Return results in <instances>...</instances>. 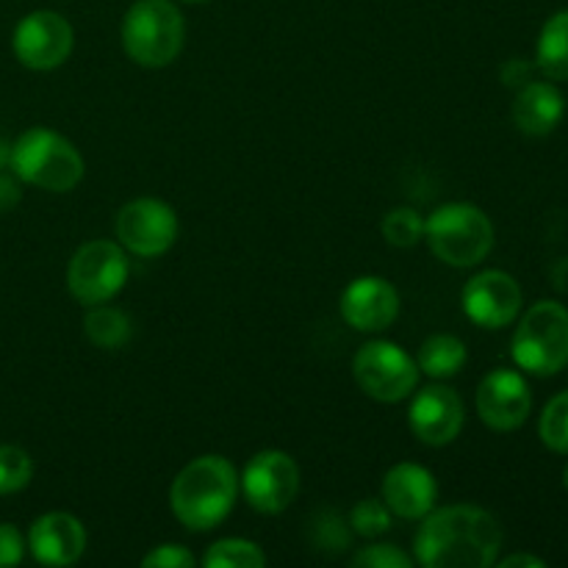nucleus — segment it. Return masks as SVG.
I'll use <instances>...</instances> for the list:
<instances>
[{"instance_id": "412c9836", "label": "nucleus", "mask_w": 568, "mask_h": 568, "mask_svg": "<svg viewBox=\"0 0 568 568\" xmlns=\"http://www.w3.org/2000/svg\"><path fill=\"white\" fill-rule=\"evenodd\" d=\"M83 333H87L89 342L100 349H120L122 344L131 338V316L122 314L120 308H111V305L100 303L92 305V311L83 320Z\"/></svg>"}, {"instance_id": "f03ea898", "label": "nucleus", "mask_w": 568, "mask_h": 568, "mask_svg": "<svg viewBox=\"0 0 568 568\" xmlns=\"http://www.w3.org/2000/svg\"><path fill=\"white\" fill-rule=\"evenodd\" d=\"M236 494V466L222 455H200L172 480L170 508L186 530L205 532L227 519Z\"/></svg>"}, {"instance_id": "5701e85b", "label": "nucleus", "mask_w": 568, "mask_h": 568, "mask_svg": "<svg viewBox=\"0 0 568 568\" xmlns=\"http://www.w3.org/2000/svg\"><path fill=\"white\" fill-rule=\"evenodd\" d=\"M383 236L392 247L408 250L425 239V220L414 209H394L383 220Z\"/></svg>"}, {"instance_id": "7c9ffc66", "label": "nucleus", "mask_w": 568, "mask_h": 568, "mask_svg": "<svg viewBox=\"0 0 568 568\" xmlns=\"http://www.w3.org/2000/svg\"><path fill=\"white\" fill-rule=\"evenodd\" d=\"M20 197H22L20 183H17L11 175H6V172H0V214L14 209V205L20 203Z\"/></svg>"}, {"instance_id": "9d476101", "label": "nucleus", "mask_w": 568, "mask_h": 568, "mask_svg": "<svg viewBox=\"0 0 568 568\" xmlns=\"http://www.w3.org/2000/svg\"><path fill=\"white\" fill-rule=\"evenodd\" d=\"M116 239L139 258L164 255L178 239L175 209L155 197L131 200L116 214Z\"/></svg>"}, {"instance_id": "aec40b11", "label": "nucleus", "mask_w": 568, "mask_h": 568, "mask_svg": "<svg viewBox=\"0 0 568 568\" xmlns=\"http://www.w3.org/2000/svg\"><path fill=\"white\" fill-rule=\"evenodd\" d=\"M419 369L430 375L433 381H444V377L458 375L466 366V344L460 338L449 336V333H436L427 338L419 347V358H416Z\"/></svg>"}, {"instance_id": "6e6552de", "label": "nucleus", "mask_w": 568, "mask_h": 568, "mask_svg": "<svg viewBox=\"0 0 568 568\" xmlns=\"http://www.w3.org/2000/svg\"><path fill=\"white\" fill-rule=\"evenodd\" d=\"M355 383L377 403H399L410 397L419 381V364L394 342H369L355 353Z\"/></svg>"}, {"instance_id": "72a5a7b5", "label": "nucleus", "mask_w": 568, "mask_h": 568, "mask_svg": "<svg viewBox=\"0 0 568 568\" xmlns=\"http://www.w3.org/2000/svg\"><path fill=\"white\" fill-rule=\"evenodd\" d=\"M9 164H11V144L0 139V170H6Z\"/></svg>"}, {"instance_id": "dca6fc26", "label": "nucleus", "mask_w": 568, "mask_h": 568, "mask_svg": "<svg viewBox=\"0 0 568 568\" xmlns=\"http://www.w3.org/2000/svg\"><path fill=\"white\" fill-rule=\"evenodd\" d=\"M28 549L44 566H72L87 549V530L72 514L53 510L31 525Z\"/></svg>"}, {"instance_id": "423d86ee", "label": "nucleus", "mask_w": 568, "mask_h": 568, "mask_svg": "<svg viewBox=\"0 0 568 568\" xmlns=\"http://www.w3.org/2000/svg\"><path fill=\"white\" fill-rule=\"evenodd\" d=\"M514 361L525 372L552 377L568 364V311L555 300H541L521 316L514 336Z\"/></svg>"}, {"instance_id": "f3484780", "label": "nucleus", "mask_w": 568, "mask_h": 568, "mask_svg": "<svg viewBox=\"0 0 568 568\" xmlns=\"http://www.w3.org/2000/svg\"><path fill=\"white\" fill-rule=\"evenodd\" d=\"M436 477L419 464H397L383 477V503L399 519H425L436 508Z\"/></svg>"}, {"instance_id": "f257e3e1", "label": "nucleus", "mask_w": 568, "mask_h": 568, "mask_svg": "<svg viewBox=\"0 0 568 568\" xmlns=\"http://www.w3.org/2000/svg\"><path fill=\"white\" fill-rule=\"evenodd\" d=\"M414 549L425 568H488L503 549V527L475 505L433 508L422 519Z\"/></svg>"}, {"instance_id": "4468645a", "label": "nucleus", "mask_w": 568, "mask_h": 568, "mask_svg": "<svg viewBox=\"0 0 568 568\" xmlns=\"http://www.w3.org/2000/svg\"><path fill=\"white\" fill-rule=\"evenodd\" d=\"M408 425L419 442L430 444V447H444L464 430V399L458 397L455 388L433 383L410 399Z\"/></svg>"}, {"instance_id": "4be33fe9", "label": "nucleus", "mask_w": 568, "mask_h": 568, "mask_svg": "<svg viewBox=\"0 0 568 568\" xmlns=\"http://www.w3.org/2000/svg\"><path fill=\"white\" fill-rule=\"evenodd\" d=\"M205 568H264L266 555L258 544L244 538H222L211 544L203 558Z\"/></svg>"}, {"instance_id": "9b49d317", "label": "nucleus", "mask_w": 568, "mask_h": 568, "mask_svg": "<svg viewBox=\"0 0 568 568\" xmlns=\"http://www.w3.org/2000/svg\"><path fill=\"white\" fill-rule=\"evenodd\" d=\"M242 491L250 508L258 514H283L300 491V469L292 455L281 449H264L244 466Z\"/></svg>"}, {"instance_id": "2f4dec72", "label": "nucleus", "mask_w": 568, "mask_h": 568, "mask_svg": "<svg viewBox=\"0 0 568 568\" xmlns=\"http://www.w3.org/2000/svg\"><path fill=\"white\" fill-rule=\"evenodd\" d=\"M503 81L508 83V87H525V83H530V64H525L521 59L508 61V64L503 67Z\"/></svg>"}, {"instance_id": "20e7f679", "label": "nucleus", "mask_w": 568, "mask_h": 568, "mask_svg": "<svg viewBox=\"0 0 568 568\" xmlns=\"http://www.w3.org/2000/svg\"><path fill=\"white\" fill-rule=\"evenodd\" d=\"M11 170L20 181L44 192H72L83 178V155L50 128H31L11 144Z\"/></svg>"}, {"instance_id": "0eeeda50", "label": "nucleus", "mask_w": 568, "mask_h": 568, "mask_svg": "<svg viewBox=\"0 0 568 568\" xmlns=\"http://www.w3.org/2000/svg\"><path fill=\"white\" fill-rule=\"evenodd\" d=\"M128 281L125 247L94 239L72 253L67 266V286L81 305H100L114 300Z\"/></svg>"}, {"instance_id": "c9c22d12", "label": "nucleus", "mask_w": 568, "mask_h": 568, "mask_svg": "<svg viewBox=\"0 0 568 568\" xmlns=\"http://www.w3.org/2000/svg\"><path fill=\"white\" fill-rule=\"evenodd\" d=\"M564 480H566V488H568V466H566V475H564Z\"/></svg>"}, {"instance_id": "c85d7f7f", "label": "nucleus", "mask_w": 568, "mask_h": 568, "mask_svg": "<svg viewBox=\"0 0 568 568\" xmlns=\"http://www.w3.org/2000/svg\"><path fill=\"white\" fill-rule=\"evenodd\" d=\"M144 568H192L194 555L181 544H161L142 558Z\"/></svg>"}, {"instance_id": "1a4fd4ad", "label": "nucleus", "mask_w": 568, "mask_h": 568, "mask_svg": "<svg viewBox=\"0 0 568 568\" xmlns=\"http://www.w3.org/2000/svg\"><path fill=\"white\" fill-rule=\"evenodd\" d=\"M72 44H75L72 26L67 22V17L50 9L31 11L28 17H22L14 28V37H11L17 61L26 64L28 70L39 72L64 64L72 53Z\"/></svg>"}, {"instance_id": "c756f323", "label": "nucleus", "mask_w": 568, "mask_h": 568, "mask_svg": "<svg viewBox=\"0 0 568 568\" xmlns=\"http://www.w3.org/2000/svg\"><path fill=\"white\" fill-rule=\"evenodd\" d=\"M26 558V541L14 525H0V568L22 564Z\"/></svg>"}, {"instance_id": "bb28decb", "label": "nucleus", "mask_w": 568, "mask_h": 568, "mask_svg": "<svg viewBox=\"0 0 568 568\" xmlns=\"http://www.w3.org/2000/svg\"><path fill=\"white\" fill-rule=\"evenodd\" d=\"M311 536H314V547H320L322 552L331 555L344 552V549L349 547V538H353L336 510H322L314 519V532H311Z\"/></svg>"}, {"instance_id": "b1692460", "label": "nucleus", "mask_w": 568, "mask_h": 568, "mask_svg": "<svg viewBox=\"0 0 568 568\" xmlns=\"http://www.w3.org/2000/svg\"><path fill=\"white\" fill-rule=\"evenodd\" d=\"M33 460L26 449L3 444L0 447V494H17L31 483Z\"/></svg>"}, {"instance_id": "473e14b6", "label": "nucleus", "mask_w": 568, "mask_h": 568, "mask_svg": "<svg viewBox=\"0 0 568 568\" xmlns=\"http://www.w3.org/2000/svg\"><path fill=\"white\" fill-rule=\"evenodd\" d=\"M503 568H519V566H527V568H544L547 564H544L541 558H536V555H510V558H505L503 564H499Z\"/></svg>"}, {"instance_id": "cd10ccee", "label": "nucleus", "mask_w": 568, "mask_h": 568, "mask_svg": "<svg viewBox=\"0 0 568 568\" xmlns=\"http://www.w3.org/2000/svg\"><path fill=\"white\" fill-rule=\"evenodd\" d=\"M349 564L355 568H410L414 558L405 555L399 547H394V544H372V547L355 552Z\"/></svg>"}, {"instance_id": "a878e982", "label": "nucleus", "mask_w": 568, "mask_h": 568, "mask_svg": "<svg viewBox=\"0 0 568 568\" xmlns=\"http://www.w3.org/2000/svg\"><path fill=\"white\" fill-rule=\"evenodd\" d=\"M349 527L364 538H377L392 530V510L381 499H361L349 514Z\"/></svg>"}, {"instance_id": "a211bd4d", "label": "nucleus", "mask_w": 568, "mask_h": 568, "mask_svg": "<svg viewBox=\"0 0 568 568\" xmlns=\"http://www.w3.org/2000/svg\"><path fill=\"white\" fill-rule=\"evenodd\" d=\"M566 114V100L558 87L547 81H530L519 89L514 100V125L527 136H547L560 125Z\"/></svg>"}, {"instance_id": "ddd939ff", "label": "nucleus", "mask_w": 568, "mask_h": 568, "mask_svg": "<svg viewBox=\"0 0 568 568\" xmlns=\"http://www.w3.org/2000/svg\"><path fill=\"white\" fill-rule=\"evenodd\" d=\"M530 408V386L519 372L494 369L477 386V414L491 430H516L527 422Z\"/></svg>"}, {"instance_id": "f8f14e48", "label": "nucleus", "mask_w": 568, "mask_h": 568, "mask_svg": "<svg viewBox=\"0 0 568 568\" xmlns=\"http://www.w3.org/2000/svg\"><path fill=\"white\" fill-rule=\"evenodd\" d=\"M460 303H464L466 316L475 325L486 327V331H499V327L510 325L519 316L521 288L508 272L486 270L480 275L469 277Z\"/></svg>"}, {"instance_id": "f704fd0d", "label": "nucleus", "mask_w": 568, "mask_h": 568, "mask_svg": "<svg viewBox=\"0 0 568 568\" xmlns=\"http://www.w3.org/2000/svg\"><path fill=\"white\" fill-rule=\"evenodd\" d=\"M181 3H205V0H181Z\"/></svg>"}, {"instance_id": "7ed1b4c3", "label": "nucleus", "mask_w": 568, "mask_h": 568, "mask_svg": "<svg viewBox=\"0 0 568 568\" xmlns=\"http://www.w3.org/2000/svg\"><path fill=\"white\" fill-rule=\"evenodd\" d=\"M120 37L128 59L161 70L181 55L186 22L172 0H136L122 17Z\"/></svg>"}, {"instance_id": "393cba45", "label": "nucleus", "mask_w": 568, "mask_h": 568, "mask_svg": "<svg viewBox=\"0 0 568 568\" xmlns=\"http://www.w3.org/2000/svg\"><path fill=\"white\" fill-rule=\"evenodd\" d=\"M538 433H541V442L547 444L552 453L568 455V392L558 394V397L544 408Z\"/></svg>"}, {"instance_id": "39448f33", "label": "nucleus", "mask_w": 568, "mask_h": 568, "mask_svg": "<svg viewBox=\"0 0 568 568\" xmlns=\"http://www.w3.org/2000/svg\"><path fill=\"white\" fill-rule=\"evenodd\" d=\"M433 255L449 266H477L494 247V225L471 203H447L425 220Z\"/></svg>"}, {"instance_id": "6ab92c4d", "label": "nucleus", "mask_w": 568, "mask_h": 568, "mask_svg": "<svg viewBox=\"0 0 568 568\" xmlns=\"http://www.w3.org/2000/svg\"><path fill=\"white\" fill-rule=\"evenodd\" d=\"M536 64L549 81H568V9L549 17L541 28Z\"/></svg>"}, {"instance_id": "2eb2a0df", "label": "nucleus", "mask_w": 568, "mask_h": 568, "mask_svg": "<svg viewBox=\"0 0 568 568\" xmlns=\"http://www.w3.org/2000/svg\"><path fill=\"white\" fill-rule=\"evenodd\" d=\"M399 314V294L386 277H355L342 294V316L361 333H381L394 325Z\"/></svg>"}]
</instances>
